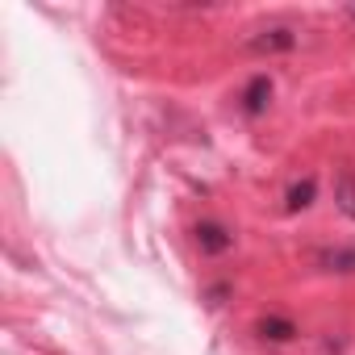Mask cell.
Here are the masks:
<instances>
[{
    "mask_svg": "<svg viewBox=\"0 0 355 355\" xmlns=\"http://www.w3.org/2000/svg\"><path fill=\"white\" fill-rule=\"evenodd\" d=\"M293 46H297V30H288V26H268L255 38H247V51H255V55H280Z\"/></svg>",
    "mask_w": 355,
    "mask_h": 355,
    "instance_id": "cell-1",
    "label": "cell"
},
{
    "mask_svg": "<svg viewBox=\"0 0 355 355\" xmlns=\"http://www.w3.org/2000/svg\"><path fill=\"white\" fill-rule=\"evenodd\" d=\"M197 247H201L205 255H222V251L234 247V234H230L222 222H201V226H197Z\"/></svg>",
    "mask_w": 355,
    "mask_h": 355,
    "instance_id": "cell-2",
    "label": "cell"
},
{
    "mask_svg": "<svg viewBox=\"0 0 355 355\" xmlns=\"http://www.w3.org/2000/svg\"><path fill=\"white\" fill-rule=\"evenodd\" d=\"M268 101H272V76H255L243 88V113L247 117H259V113H268Z\"/></svg>",
    "mask_w": 355,
    "mask_h": 355,
    "instance_id": "cell-3",
    "label": "cell"
},
{
    "mask_svg": "<svg viewBox=\"0 0 355 355\" xmlns=\"http://www.w3.org/2000/svg\"><path fill=\"white\" fill-rule=\"evenodd\" d=\"M313 193H318L313 175H305V180H297V184L288 189V197H284V209H288V214H301V209H309V205H313Z\"/></svg>",
    "mask_w": 355,
    "mask_h": 355,
    "instance_id": "cell-4",
    "label": "cell"
},
{
    "mask_svg": "<svg viewBox=\"0 0 355 355\" xmlns=\"http://www.w3.org/2000/svg\"><path fill=\"white\" fill-rule=\"evenodd\" d=\"M334 201H338V209H343L347 218H355V171H351V167H343V171H338Z\"/></svg>",
    "mask_w": 355,
    "mask_h": 355,
    "instance_id": "cell-5",
    "label": "cell"
},
{
    "mask_svg": "<svg viewBox=\"0 0 355 355\" xmlns=\"http://www.w3.org/2000/svg\"><path fill=\"white\" fill-rule=\"evenodd\" d=\"M259 334H263V338H272V343H288V338L297 334V326H293V322H284V318H263V322H259Z\"/></svg>",
    "mask_w": 355,
    "mask_h": 355,
    "instance_id": "cell-6",
    "label": "cell"
},
{
    "mask_svg": "<svg viewBox=\"0 0 355 355\" xmlns=\"http://www.w3.org/2000/svg\"><path fill=\"white\" fill-rule=\"evenodd\" d=\"M351 17H355V9H351Z\"/></svg>",
    "mask_w": 355,
    "mask_h": 355,
    "instance_id": "cell-7",
    "label": "cell"
}]
</instances>
